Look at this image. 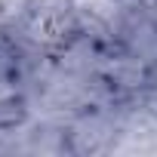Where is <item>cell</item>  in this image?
<instances>
[{"mask_svg": "<svg viewBox=\"0 0 157 157\" xmlns=\"http://www.w3.org/2000/svg\"><path fill=\"white\" fill-rule=\"evenodd\" d=\"M136 3H139V6H142V10L154 19V22H157V0H136Z\"/></svg>", "mask_w": 157, "mask_h": 157, "instance_id": "6da1fadb", "label": "cell"}]
</instances>
